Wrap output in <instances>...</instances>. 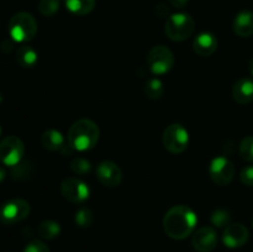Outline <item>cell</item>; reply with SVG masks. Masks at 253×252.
Wrapping results in <instances>:
<instances>
[{
    "label": "cell",
    "mask_w": 253,
    "mask_h": 252,
    "mask_svg": "<svg viewBox=\"0 0 253 252\" xmlns=\"http://www.w3.org/2000/svg\"><path fill=\"white\" fill-rule=\"evenodd\" d=\"M192 245L198 252H211L217 245V234L214 227L204 226L193 232Z\"/></svg>",
    "instance_id": "obj_12"
},
{
    "label": "cell",
    "mask_w": 253,
    "mask_h": 252,
    "mask_svg": "<svg viewBox=\"0 0 253 252\" xmlns=\"http://www.w3.org/2000/svg\"><path fill=\"white\" fill-rule=\"evenodd\" d=\"M96 177L99 182L108 188H116L121 184L123 172L116 163L111 161H103L96 168Z\"/></svg>",
    "instance_id": "obj_11"
},
{
    "label": "cell",
    "mask_w": 253,
    "mask_h": 252,
    "mask_svg": "<svg viewBox=\"0 0 253 252\" xmlns=\"http://www.w3.org/2000/svg\"><path fill=\"white\" fill-rule=\"evenodd\" d=\"M234 32L239 37L246 39L253 35V12L250 10H242L235 16L232 22Z\"/></svg>",
    "instance_id": "obj_16"
},
{
    "label": "cell",
    "mask_w": 253,
    "mask_h": 252,
    "mask_svg": "<svg viewBox=\"0 0 253 252\" xmlns=\"http://www.w3.org/2000/svg\"><path fill=\"white\" fill-rule=\"evenodd\" d=\"M145 93L148 99L151 100H157V99L162 98L163 93H165V86L163 83L158 78H152L146 83Z\"/></svg>",
    "instance_id": "obj_21"
},
{
    "label": "cell",
    "mask_w": 253,
    "mask_h": 252,
    "mask_svg": "<svg viewBox=\"0 0 253 252\" xmlns=\"http://www.w3.org/2000/svg\"><path fill=\"white\" fill-rule=\"evenodd\" d=\"M9 34L12 41L26 43L37 34L36 19L26 11L16 12L9 21Z\"/></svg>",
    "instance_id": "obj_3"
},
{
    "label": "cell",
    "mask_w": 253,
    "mask_h": 252,
    "mask_svg": "<svg viewBox=\"0 0 253 252\" xmlns=\"http://www.w3.org/2000/svg\"><path fill=\"white\" fill-rule=\"evenodd\" d=\"M194 20L189 14L177 12L170 15L165 25V32L169 40L174 42L185 41L194 32Z\"/></svg>",
    "instance_id": "obj_4"
},
{
    "label": "cell",
    "mask_w": 253,
    "mask_h": 252,
    "mask_svg": "<svg viewBox=\"0 0 253 252\" xmlns=\"http://www.w3.org/2000/svg\"><path fill=\"white\" fill-rule=\"evenodd\" d=\"M240 179L247 187H253V166H247L241 170Z\"/></svg>",
    "instance_id": "obj_28"
},
{
    "label": "cell",
    "mask_w": 253,
    "mask_h": 252,
    "mask_svg": "<svg viewBox=\"0 0 253 252\" xmlns=\"http://www.w3.org/2000/svg\"><path fill=\"white\" fill-rule=\"evenodd\" d=\"M232 98L236 103L246 105L253 101V79L240 78L232 88Z\"/></svg>",
    "instance_id": "obj_15"
},
{
    "label": "cell",
    "mask_w": 253,
    "mask_h": 252,
    "mask_svg": "<svg viewBox=\"0 0 253 252\" xmlns=\"http://www.w3.org/2000/svg\"><path fill=\"white\" fill-rule=\"evenodd\" d=\"M24 252H49L48 246L40 240H32L26 245Z\"/></svg>",
    "instance_id": "obj_27"
},
{
    "label": "cell",
    "mask_w": 253,
    "mask_h": 252,
    "mask_svg": "<svg viewBox=\"0 0 253 252\" xmlns=\"http://www.w3.org/2000/svg\"><path fill=\"white\" fill-rule=\"evenodd\" d=\"M74 221L79 227L86 229V227H90L91 224H93L94 215L89 208L82 207L81 209L77 210L76 215H74Z\"/></svg>",
    "instance_id": "obj_23"
},
{
    "label": "cell",
    "mask_w": 253,
    "mask_h": 252,
    "mask_svg": "<svg viewBox=\"0 0 253 252\" xmlns=\"http://www.w3.org/2000/svg\"><path fill=\"white\" fill-rule=\"evenodd\" d=\"M240 156L247 162H253V136H246L240 143Z\"/></svg>",
    "instance_id": "obj_26"
},
{
    "label": "cell",
    "mask_w": 253,
    "mask_h": 252,
    "mask_svg": "<svg viewBox=\"0 0 253 252\" xmlns=\"http://www.w3.org/2000/svg\"><path fill=\"white\" fill-rule=\"evenodd\" d=\"M25 155L24 142L17 136H7L0 142V162L4 166L15 167Z\"/></svg>",
    "instance_id": "obj_7"
},
{
    "label": "cell",
    "mask_w": 253,
    "mask_h": 252,
    "mask_svg": "<svg viewBox=\"0 0 253 252\" xmlns=\"http://www.w3.org/2000/svg\"><path fill=\"white\" fill-rule=\"evenodd\" d=\"M16 61L24 68H32L39 62V54L31 46L24 44V46L17 48Z\"/></svg>",
    "instance_id": "obj_19"
},
{
    "label": "cell",
    "mask_w": 253,
    "mask_h": 252,
    "mask_svg": "<svg viewBox=\"0 0 253 252\" xmlns=\"http://www.w3.org/2000/svg\"><path fill=\"white\" fill-rule=\"evenodd\" d=\"M209 175L217 185H229L235 175V166L224 156L215 157L209 166Z\"/></svg>",
    "instance_id": "obj_10"
},
{
    "label": "cell",
    "mask_w": 253,
    "mask_h": 252,
    "mask_svg": "<svg viewBox=\"0 0 253 252\" xmlns=\"http://www.w3.org/2000/svg\"><path fill=\"white\" fill-rule=\"evenodd\" d=\"M69 167L76 175H86L91 172V163L83 157L73 158Z\"/></svg>",
    "instance_id": "obj_25"
},
{
    "label": "cell",
    "mask_w": 253,
    "mask_h": 252,
    "mask_svg": "<svg viewBox=\"0 0 253 252\" xmlns=\"http://www.w3.org/2000/svg\"><path fill=\"white\" fill-rule=\"evenodd\" d=\"M210 221L215 227L225 229V227L231 224V214L225 209L214 210L211 212V216H210Z\"/></svg>",
    "instance_id": "obj_22"
},
{
    "label": "cell",
    "mask_w": 253,
    "mask_h": 252,
    "mask_svg": "<svg viewBox=\"0 0 253 252\" xmlns=\"http://www.w3.org/2000/svg\"><path fill=\"white\" fill-rule=\"evenodd\" d=\"M61 193L67 200L74 204H83L89 199L90 189L88 184L76 177L64 178L61 183Z\"/></svg>",
    "instance_id": "obj_9"
},
{
    "label": "cell",
    "mask_w": 253,
    "mask_h": 252,
    "mask_svg": "<svg viewBox=\"0 0 253 252\" xmlns=\"http://www.w3.org/2000/svg\"><path fill=\"white\" fill-rule=\"evenodd\" d=\"M63 4L71 14L84 16L93 11L95 0H63Z\"/></svg>",
    "instance_id": "obj_18"
},
{
    "label": "cell",
    "mask_w": 253,
    "mask_h": 252,
    "mask_svg": "<svg viewBox=\"0 0 253 252\" xmlns=\"http://www.w3.org/2000/svg\"><path fill=\"white\" fill-rule=\"evenodd\" d=\"M0 133H1V128H0Z\"/></svg>",
    "instance_id": "obj_32"
},
{
    "label": "cell",
    "mask_w": 253,
    "mask_h": 252,
    "mask_svg": "<svg viewBox=\"0 0 253 252\" xmlns=\"http://www.w3.org/2000/svg\"><path fill=\"white\" fill-rule=\"evenodd\" d=\"M41 145L43 146L44 150L54 152V151L62 150L64 147V137L59 131L49 128L42 133Z\"/></svg>",
    "instance_id": "obj_17"
},
{
    "label": "cell",
    "mask_w": 253,
    "mask_h": 252,
    "mask_svg": "<svg viewBox=\"0 0 253 252\" xmlns=\"http://www.w3.org/2000/svg\"><path fill=\"white\" fill-rule=\"evenodd\" d=\"M37 234L41 239L54 240L61 234V225L53 220H44L37 227Z\"/></svg>",
    "instance_id": "obj_20"
},
{
    "label": "cell",
    "mask_w": 253,
    "mask_h": 252,
    "mask_svg": "<svg viewBox=\"0 0 253 252\" xmlns=\"http://www.w3.org/2000/svg\"><path fill=\"white\" fill-rule=\"evenodd\" d=\"M63 0H40L39 11L43 16H53L59 11L61 4Z\"/></svg>",
    "instance_id": "obj_24"
},
{
    "label": "cell",
    "mask_w": 253,
    "mask_h": 252,
    "mask_svg": "<svg viewBox=\"0 0 253 252\" xmlns=\"http://www.w3.org/2000/svg\"><path fill=\"white\" fill-rule=\"evenodd\" d=\"M198 217L194 210L187 205H175L163 217L165 232L173 240H184L194 232Z\"/></svg>",
    "instance_id": "obj_1"
},
{
    "label": "cell",
    "mask_w": 253,
    "mask_h": 252,
    "mask_svg": "<svg viewBox=\"0 0 253 252\" xmlns=\"http://www.w3.org/2000/svg\"><path fill=\"white\" fill-rule=\"evenodd\" d=\"M168 1H169V4L172 5L173 7H175V9H183V7L187 6L189 0H168Z\"/></svg>",
    "instance_id": "obj_29"
},
{
    "label": "cell",
    "mask_w": 253,
    "mask_h": 252,
    "mask_svg": "<svg viewBox=\"0 0 253 252\" xmlns=\"http://www.w3.org/2000/svg\"><path fill=\"white\" fill-rule=\"evenodd\" d=\"M100 131L90 119H79L68 131V145L74 151H89L98 143Z\"/></svg>",
    "instance_id": "obj_2"
},
{
    "label": "cell",
    "mask_w": 253,
    "mask_h": 252,
    "mask_svg": "<svg viewBox=\"0 0 253 252\" xmlns=\"http://www.w3.org/2000/svg\"><path fill=\"white\" fill-rule=\"evenodd\" d=\"M250 239V232L245 225L240 224H230L224 229L222 234V242L229 249H239L247 244Z\"/></svg>",
    "instance_id": "obj_13"
},
{
    "label": "cell",
    "mask_w": 253,
    "mask_h": 252,
    "mask_svg": "<svg viewBox=\"0 0 253 252\" xmlns=\"http://www.w3.org/2000/svg\"><path fill=\"white\" fill-rule=\"evenodd\" d=\"M193 49L200 57H209L217 49V39L211 32H202L193 41Z\"/></svg>",
    "instance_id": "obj_14"
},
{
    "label": "cell",
    "mask_w": 253,
    "mask_h": 252,
    "mask_svg": "<svg viewBox=\"0 0 253 252\" xmlns=\"http://www.w3.org/2000/svg\"><path fill=\"white\" fill-rule=\"evenodd\" d=\"M162 142L168 152L179 155L184 152L189 145V133L180 124H170L163 131Z\"/></svg>",
    "instance_id": "obj_5"
},
{
    "label": "cell",
    "mask_w": 253,
    "mask_h": 252,
    "mask_svg": "<svg viewBox=\"0 0 253 252\" xmlns=\"http://www.w3.org/2000/svg\"><path fill=\"white\" fill-rule=\"evenodd\" d=\"M29 202L24 199H11L0 208V220L5 225H14L26 219L30 214Z\"/></svg>",
    "instance_id": "obj_8"
},
{
    "label": "cell",
    "mask_w": 253,
    "mask_h": 252,
    "mask_svg": "<svg viewBox=\"0 0 253 252\" xmlns=\"http://www.w3.org/2000/svg\"><path fill=\"white\" fill-rule=\"evenodd\" d=\"M249 71H250V73H251L252 77H253V58L250 59V62H249Z\"/></svg>",
    "instance_id": "obj_31"
},
{
    "label": "cell",
    "mask_w": 253,
    "mask_h": 252,
    "mask_svg": "<svg viewBox=\"0 0 253 252\" xmlns=\"http://www.w3.org/2000/svg\"><path fill=\"white\" fill-rule=\"evenodd\" d=\"M5 177H6V172H5L4 168H2L1 166H0V183L4 182Z\"/></svg>",
    "instance_id": "obj_30"
},
{
    "label": "cell",
    "mask_w": 253,
    "mask_h": 252,
    "mask_svg": "<svg viewBox=\"0 0 253 252\" xmlns=\"http://www.w3.org/2000/svg\"><path fill=\"white\" fill-rule=\"evenodd\" d=\"M147 64L150 71L156 76L168 73L174 66V56L168 47L158 44L152 47L147 54Z\"/></svg>",
    "instance_id": "obj_6"
}]
</instances>
